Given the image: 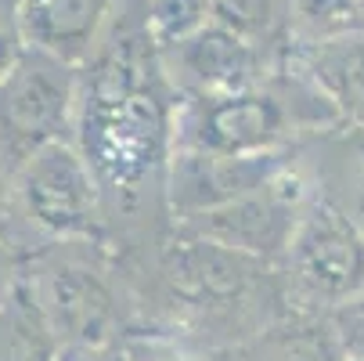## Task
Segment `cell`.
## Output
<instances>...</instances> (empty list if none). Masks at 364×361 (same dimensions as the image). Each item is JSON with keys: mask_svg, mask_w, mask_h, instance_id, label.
I'll return each instance as SVG.
<instances>
[{"mask_svg": "<svg viewBox=\"0 0 364 361\" xmlns=\"http://www.w3.org/2000/svg\"><path fill=\"white\" fill-rule=\"evenodd\" d=\"M173 120L177 90L144 26V0H123L94 58L80 66L73 145L97 181L109 249L130 286L144 278L173 231Z\"/></svg>", "mask_w": 364, "mask_h": 361, "instance_id": "6da1fadb", "label": "cell"}, {"mask_svg": "<svg viewBox=\"0 0 364 361\" xmlns=\"http://www.w3.org/2000/svg\"><path fill=\"white\" fill-rule=\"evenodd\" d=\"M134 293L141 329L166 333L198 354L296 318L278 264L184 231H170Z\"/></svg>", "mask_w": 364, "mask_h": 361, "instance_id": "7a4b0ae2", "label": "cell"}, {"mask_svg": "<svg viewBox=\"0 0 364 361\" xmlns=\"http://www.w3.org/2000/svg\"><path fill=\"white\" fill-rule=\"evenodd\" d=\"M339 127L343 120L325 94L285 58L282 69L245 90L177 98L173 148L264 156V152L299 148Z\"/></svg>", "mask_w": 364, "mask_h": 361, "instance_id": "3957f363", "label": "cell"}, {"mask_svg": "<svg viewBox=\"0 0 364 361\" xmlns=\"http://www.w3.org/2000/svg\"><path fill=\"white\" fill-rule=\"evenodd\" d=\"M22 268L33 278L36 300L50 333L65 350L112 347L141 329V303L109 246L97 242H58L33 256Z\"/></svg>", "mask_w": 364, "mask_h": 361, "instance_id": "277c9868", "label": "cell"}, {"mask_svg": "<svg viewBox=\"0 0 364 361\" xmlns=\"http://www.w3.org/2000/svg\"><path fill=\"white\" fill-rule=\"evenodd\" d=\"M8 214L43 235V249L58 242L109 246V221L97 181L73 141H55L11 177Z\"/></svg>", "mask_w": 364, "mask_h": 361, "instance_id": "5b68a950", "label": "cell"}, {"mask_svg": "<svg viewBox=\"0 0 364 361\" xmlns=\"http://www.w3.org/2000/svg\"><path fill=\"white\" fill-rule=\"evenodd\" d=\"M278 271L292 315H336L364 296V231L318 195Z\"/></svg>", "mask_w": 364, "mask_h": 361, "instance_id": "8992f818", "label": "cell"}, {"mask_svg": "<svg viewBox=\"0 0 364 361\" xmlns=\"http://www.w3.org/2000/svg\"><path fill=\"white\" fill-rule=\"evenodd\" d=\"M314 199H318L314 177H310V170L303 163V152H296V159L285 170H278L271 181H264L256 192H249L235 202H224L217 210L173 221V231L210 239L217 246L238 249V253L267 261V264H282V256L289 253Z\"/></svg>", "mask_w": 364, "mask_h": 361, "instance_id": "52a82bcc", "label": "cell"}, {"mask_svg": "<svg viewBox=\"0 0 364 361\" xmlns=\"http://www.w3.org/2000/svg\"><path fill=\"white\" fill-rule=\"evenodd\" d=\"M80 69L26 47L0 80V159L15 177L40 148L73 141Z\"/></svg>", "mask_w": 364, "mask_h": 361, "instance_id": "ba28073f", "label": "cell"}, {"mask_svg": "<svg viewBox=\"0 0 364 361\" xmlns=\"http://www.w3.org/2000/svg\"><path fill=\"white\" fill-rule=\"evenodd\" d=\"M159 58L177 98H198V94L245 90L271 76L274 69H282L289 55L256 47L220 22H205L191 36L159 47Z\"/></svg>", "mask_w": 364, "mask_h": 361, "instance_id": "9c48e42d", "label": "cell"}, {"mask_svg": "<svg viewBox=\"0 0 364 361\" xmlns=\"http://www.w3.org/2000/svg\"><path fill=\"white\" fill-rule=\"evenodd\" d=\"M299 148L264 152V156H217V152L173 148L170 163V217L184 221L205 210L235 202L271 181L296 159Z\"/></svg>", "mask_w": 364, "mask_h": 361, "instance_id": "30bf717a", "label": "cell"}, {"mask_svg": "<svg viewBox=\"0 0 364 361\" xmlns=\"http://www.w3.org/2000/svg\"><path fill=\"white\" fill-rule=\"evenodd\" d=\"M123 0H22L18 29L26 47L80 69L94 58Z\"/></svg>", "mask_w": 364, "mask_h": 361, "instance_id": "8fae6325", "label": "cell"}, {"mask_svg": "<svg viewBox=\"0 0 364 361\" xmlns=\"http://www.w3.org/2000/svg\"><path fill=\"white\" fill-rule=\"evenodd\" d=\"M289 66L325 94L343 127L364 130V29L289 43Z\"/></svg>", "mask_w": 364, "mask_h": 361, "instance_id": "7c38bea8", "label": "cell"}, {"mask_svg": "<svg viewBox=\"0 0 364 361\" xmlns=\"http://www.w3.org/2000/svg\"><path fill=\"white\" fill-rule=\"evenodd\" d=\"M343 357L346 350L328 315H296L205 354V361H343Z\"/></svg>", "mask_w": 364, "mask_h": 361, "instance_id": "4fadbf2b", "label": "cell"}, {"mask_svg": "<svg viewBox=\"0 0 364 361\" xmlns=\"http://www.w3.org/2000/svg\"><path fill=\"white\" fill-rule=\"evenodd\" d=\"M299 152L318 195L364 231V130L339 127L306 141Z\"/></svg>", "mask_w": 364, "mask_h": 361, "instance_id": "5bb4252c", "label": "cell"}, {"mask_svg": "<svg viewBox=\"0 0 364 361\" xmlns=\"http://www.w3.org/2000/svg\"><path fill=\"white\" fill-rule=\"evenodd\" d=\"M0 361H62V343L47 325L26 268L0 296Z\"/></svg>", "mask_w": 364, "mask_h": 361, "instance_id": "9a60e30c", "label": "cell"}, {"mask_svg": "<svg viewBox=\"0 0 364 361\" xmlns=\"http://www.w3.org/2000/svg\"><path fill=\"white\" fill-rule=\"evenodd\" d=\"M285 19L292 43L360 29L357 0H285Z\"/></svg>", "mask_w": 364, "mask_h": 361, "instance_id": "2e32d148", "label": "cell"}, {"mask_svg": "<svg viewBox=\"0 0 364 361\" xmlns=\"http://www.w3.org/2000/svg\"><path fill=\"white\" fill-rule=\"evenodd\" d=\"M217 0H144V26L159 47H170L205 22H213Z\"/></svg>", "mask_w": 364, "mask_h": 361, "instance_id": "e0dca14e", "label": "cell"}, {"mask_svg": "<svg viewBox=\"0 0 364 361\" xmlns=\"http://www.w3.org/2000/svg\"><path fill=\"white\" fill-rule=\"evenodd\" d=\"M336 333H339V343L346 350V357H364V296L339 307L336 315H328Z\"/></svg>", "mask_w": 364, "mask_h": 361, "instance_id": "ac0fdd59", "label": "cell"}, {"mask_svg": "<svg viewBox=\"0 0 364 361\" xmlns=\"http://www.w3.org/2000/svg\"><path fill=\"white\" fill-rule=\"evenodd\" d=\"M22 51H26V40H22V29H18V15L0 8V80L18 66Z\"/></svg>", "mask_w": 364, "mask_h": 361, "instance_id": "d6986e66", "label": "cell"}, {"mask_svg": "<svg viewBox=\"0 0 364 361\" xmlns=\"http://www.w3.org/2000/svg\"><path fill=\"white\" fill-rule=\"evenodd\" d=\"M18 268H22V256H18V249H15L8 228L0 224V296L8 293V286H11V278L18 275Z\"/></svg>", "mask_w": 364, "mask_h": 361, "instance_id": "ffe728a7", "label": "cell"}, {"mask_svg": "<svg viewBox=\"0 0 364 361\" xmlns=\"http://www.w3.org/2000/svg\"><path fill=\"white\" fill-rule=\"evenodd\" d=\"M8 202H11V174L0 159V214H8Z\"/></svg>", "mask_w": 364, "mask_h": 361, "instance_id": "44dd1931", "label": "cell"}, {"mask_svg": "<svg viewBox=\"0 0 364 361\" xmlns=\"http://www.w3.org/2000/svg\"><path fill=\"white\" fill-rule=\"evenodd\" d=\"M0 8H4V11H11V15H18V8H22V0H0Z\"/></svg>", "mask_w": 364, "mask_h": 361, "instance_id": "7402d4cb", "label": "cell"}, {"mask_svg": "<svg viewBox=\"0 0 364 361\" xmlns=\"http://www.w3.org/2000/svg\"><path fill=\"white\" fill-rule=\"evenodd\" d=\"M357 19H360V29H364V0H357Z\"/></svg>", "mask_w": 364, "mask_h": 361, "instance_id": "603a6c76", "label": "cell"}, {"mask_svg": "<svg viewBox=\"0 0 364 361\" xmlns=\"http://www.w3.org/2000/svg\"><path fill=\"white\" fill-rule=\"evenodd\" d=\"M343 361H364V357H343Z\"/></svg>", "mask_w": 364, "mask_h": 361, "instance_id": "cb8c5ba5", "label": "cell"}]
</instances>
